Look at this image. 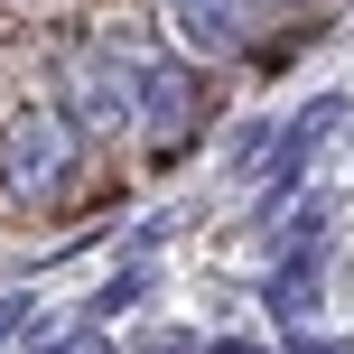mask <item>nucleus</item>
Here are the masks:
<instances>
[{
  "label": "nucleus",
  "instance_id": "1",
  "mask_svg": "<svg viewBox=\"0 0 354 354\" xmlns=\"http://www.w3.org/2000/svg\"><path fill=\"white\" fill-rule=\"evenodd\" d=\"M84 159V122H75L66 103H19L10 122H0V187L10 196H56Z\"/></svg>",
  "mask_w": 354,
  "mask_h": 354
},
{
  "label": "nucleus",
  "instance_id": "2",
  "mask_svg": "<svg viewBox=\"0 0 354 354\" xmlns=\"http://www.w3.org/2000/svg\"><path fill=\"white\" fill-rule=\"evenodd\" d=\"M66 112L84 131H131L140 122V66H131L112 37H84L66 56Z\"/></svg>",
  "mask_w": 354,
  "mask_h": 354
},
{
  "label": "nucleus",
  "instance_id": "3",
  "mask_svg": "<svg viewBox=\"0 0 354 354\" xmlns=\"http://www.w3.org/2000/svg\"><path fill=\"white\" fill-rule=\"evenodd\" d=\"M252 28H261V0H168V37L187 56H243L252 47Z\"/></svg>",
  "mask_w": 354,
  "mask_h": 354
},
{
  "label": "nucleus",
  "instance_id": "4",
  "mask_svg": "<svg viewBox=\"0 0 354 354\" xmlns=\"http://www.w3.org/2000/svg\"><path fill=\"white\" fill-rule=\"evenodd\" d=\"M196 103H205V93H196L187 66H149V75H140V140H149V149H177L187 122H196Z\"/></svg>",
  "mask_w": 354,
  "mask_h": 354
}]
</instances>
